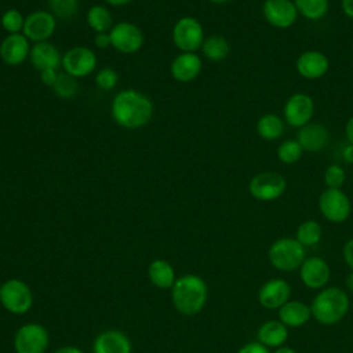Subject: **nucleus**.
<instances>
[{"label":"nucleus","instance_id":"1","mask_svg":"<svg viewBox=\"0 0 353 353\" xmlns=\"http://www.w3.org/2000/svg\"><path fill=\"white\" fill-rule=\"evenodd\" d=\"M110 113L120 127L137 130L150 121L153 116V103L143 92L132 88L121 90L112 99Z\"/></svg>","mask_w":353,"mask_h":353},{"label":"nucleus","instance_id":"2","mask_svg":"<svg viewBox=\"0 0 353 353\" xmlns=\"http://www.w3.org/2000/svg\"><path fill=\"white\" fill-rule=\"evenodd\" d=\"M207 283L197 274H183L176 277L171 287V302L174 307L185 316L200 313L207 303Z\"/></svg>","mask_w":353,"mask_h":353},{"label":"nucleus","instance_id":"3","mask_svg":"<svg viewBox=\"0 0 353 353\" xmlns=\"http://www.w3.org/2000/svg\"><path fill=\"white\" fill-rule=\"evenodd\" d=\"M350 299L345 290L338 285L321 288L310 303L312 317L323 325L339 323L349 312Z\"/></svg>","mask_w":353,"mask_h":353},{"label":"nucleus","instance_id":"4","mask_svg":"<svg viewBox=\"0 0 353 353\" xmlns=\"http://www.w3.org/2000/svg\"><path fill=\"white\" fill-rule=\"evenodd\" d=\"M306 258V248L295 237H280L268 250L270 265L280 272L298 270Z\"/></svg>","mask_w":353,"mask_h":353},{"label":"nucleus","instance_id":"5","mask_svg":"<svg viewBox=\"0 0 353 353\" xmlns=\"http://www.w3.org/2000/svg\"><path fill=\"white\" fill-rule=\"evenodd\" d=\"M0 303L12 314H25L33 305V292L23 280L8 279L0 285Z\"/></svg>","mask_w":353,"mask_h":353},{"label":"nucleus","instance_id":"6","mask_svg":"<svg viewBox=\"0 0 353 353\" xmlns=\"http://www.w3.org/2000/svg\"><path fill=\"white\" fill-rule=\"evenodd\" d=\"M285 190L287 181L276 171L258 172L248 182V192L258 201L277 200L285 193Z\"/></svg>","mask_w":353,"mask_h":353},{"label":"nucleus","instance_id":"7","mask_svg":"<svg viewBox=\"0 0 353 353\" xmlns=\"http://www.w3.org/2000/svg\"><path fill=\"white\" fill-rule=\"evenodd\" d=\"M50 343L47 328L39 323H26L21 325L14 335L15 353H46Z\"/></svg>","mask_w":353,"mask_h":353},{"label":"nucleus","instance_id":"8","mask_svg":"<svg viewBox=\"0 0 353 353\" xmlns=\"http://www.w3.org/2000/svg\"><path fill=\"white\" fill-rule=\"evenodd\" d=\"M319 210L331 223H342L352 214V203L342 189L325 188L319 196Z\"/></svg>","mask_w":353,"mask_h":353},{"label":"nucleus","instance_id":"9","mask_svg":"<svg viewBox=\"0 0 353 353\" xmlns=\"http://www.w3.org/2000/svg\"><path fill=\"white\" fill-rule=\"evenodd\" d=\"M172 41L181 52H196L204 41L203 25L193 17L179 18L172 28Z\"/></svg>","mask_w":353,"mask_h":353},{"label":"nucleus","instance_id":"10","mask_svg":"<svg viewBox=\"0 0 353 353\" xmlns=\"http://www.w3.org/2000/svg\"><path fill=\"white\" fill-rule=\"evenodd\" d=\"M314 114V101L306 92H295L288 97L283 106V119L287 125L301 128L312 121Z\"/></svg>","mask_w":353,"mask_h":353},{"label":"nucleus","instance_id":"11","mask_svg":"<svg viewBox=\"0 0 353 353\" xmlns=\"http://www.w3.org/2000/svg\"><path fill=\"white\" fill-rule=\"evenodd\" d=\"M61 66L65 73L73 76L74 79L85 77L95 70L97 55L91 48L77 46L68 50L62 55Z\"/></svg>","mask_w":353,"mask_h":353},{"label":"nucleus","instance_id":"12","mask_svg":"<svg viewBox=\"0 0 353 353\" xmlns=\"http://www.w3.org/2000/svg\"><path fill=\"white\" fill-rule=\"evenodd\" d=\"M112 47L121 54L138 52L143 46V33L132 22H119L109 32Z\"/></svg>","mask_w":353,"mask_h":353},{"label":"nucleus","instance_id":"13","mask_svg":"<svg viewBox=\"0 0 353 353\" xmlns=\"http://www.w3.org/2000/svg\"><path fill=\"white\" fill-rule=\"evenodd\" d=\"M57 29V18L46 10H37L25 17L22 33L29 41H48Z\"/></svg>","mask_w":353,"mask_h":353},{"label":"nucleus","instance_id":"14","mask_svg":"<svg viewBox=\"0 0 353 353\" xmlns=\"http://www.w3.org/2000/svg\"><path fill=\"white\" fill-rule=\"evenodd\" d=\"M265 21L276 29H288L298 19V11L292 0H265L262 4Z\"/></svg>","mask_w":353,"mask_h":353},{"label":"nucleus","instance_id":"15","mask_svg":"<svg viewBox=\"0 0 353 353\" xmlns=\"http://www.w3.org/2000/svg\"><path fill=\"white\" fill-rule=\"evenodd\" d=\"M299 270L301 281L310 290H321L328 285L331 279V268L325 259L320 256H306Z\"/></svg>","mask_w":353,"mask_h":353},{"label":"nucleus","instance_id":"16","mask_svg":"<svg viewBox=\"0 0 353 353\" xmlns=\"http://www.w3.org/2000/svg\"><path fill=\"white\" fill-rule=\"evenodd\" d=\"M291 287L284 279H270L265 281L258 291L259 305L269 310H279L290 301Z\"/></svg>","mask_w":353,"mask_h":353},{"label":"nucleus","instance_id":"17","mask_svg":"<svg viewBox=\"0 0 353 353\" xmlns=\"http://www.w3.org/2000/svg\"><path fill=\"white\" fill-rule=\"evenodd\" d=\"M295 69L301 77L306 80H317L328 72L330 59L321 51L306 50L296 58Z\"/></svg>","mask_w":353,"mask_h":353},{"label":"nucleus","instance_id":"18","mask_svg":"<svg viewBox=\"0 0 353 353\" xmlns=\"http://www.w3.org/2000/svg\"><path fill=\"white\" fill-rule=\"evenodd\" d=\"M30 48L29 40L23 33L8 34L0 43V58L10 66H18L29 58Z\"/></svg>","mask_w":353,"mask_h":353},{"label":"nucleus","instance_id":"19","mask_svg":"<svg viewBox=\"0 0 353 353\" xmlns=\"http://www.w3.org/2000/svg\"><path fill=\"white\" fill-rule=\"evenodd\" d=\"M295 139L299 142L303 152L317 153L328 145L330 132L324 124L310 121L298 130Z\"/></svg>","mask_w":353,"mask_h":353},{"label":"nucleus","instance_id":"20","mask_svg":"<svg viewBox=\"0 0 353 353\" xmlns=\"http://www.w3.org/2000/svg\"><path fill=\"white\" fill-rule=\"evenodd\" d=\"M130 338L119 330H106L98 334L92 342V353H131Z\"/></svg>","mask_w":353,"mask_h":353},{"label":"nucleus","instance_id":"21","mask_svg":"<svg viewBox=\"0 0 353 353\" xmlns=\"http://www.w3.org/2000/svg\"><path fill=\"white\" fill-rule=\"evenodd\" d=\"M203 62L196 52H181L171 62V76L179 83L193 81L201 72Z\"/></svg>","mask_w":353,"mask_h":353},{"label":"nucleus","instance_id":"22","mask_svg":"<svg viewBox=\"0 0 353 353\" xmlns=\"http://www.w3.org/2000/svg\"><path fill=\"white\" fill-rule=\"evenodd\" d=\"M29 61L39 72L46 69L58 70V68L62 63V57L58 48L52 43L41 41V43H34L33 47L30 48Z\"/></svg>","mask_w":353,"mask_h":353},{"label":"nucleus","instance_id":"23","mask_svg":"<svg viewBox=\"0 0 353 353\" xmlns=\"http://www.w3.org/2000/svg\"><path fill=\"white\" fill-rule=\"evenodd\" d=\"M277 314H279V320L284 325H287L288 328H298L305 325L310 320L312 310H310V305L302 301L290 299L277 310Z\"/></svg>","mask_w":353,"mask_h":353},{"label":"nucleus","instance_id":"24","mask_svg":"<svg viewBox=\"0 0 353 353\" xmlns=\"http://www.w3.org/2000/svg\"><path fill=\"white\" fill-rule=\"evenodd\" d=\"M288 339V327L284 325L279 319L268 320L256 331V341L266 347H280L284 346Z\"/></svg>","mask_w":353,"mask_h":353},{"label":"nucleus","instance_id":"25","mask_svg":"<svg viewBox=\"0 0 353 353\" xmlns=\"http://www.w3.org/2000/svg\"><path fill=\"white\" fill-rule=\"evenodd\" d=\"M148 277L150 283L160 290H171L176 276L172 265L165 259H154L148 266Z\"/></svg>","mask_w":353,"mask_h":353},{"label":"nucleus","instance_id":"26","mask_svg":"<svg viewBox=\"0 0 353 353\" xmlns=\"http://www.w3.org/2000/svg\"><path fill=\"white\" fill-rule=\"evenodd\" d=\"M285 121L276 113H265L256 121V134L265 141H277L283 137Z\"/></svg>","mask_w":353,"mask_h":353},{"label":"nucleus","instance_id":"27","mask_svg":"<svg viewBox=\"0 0 353 353\" xmlns=\"http://www.w3.org/2000/svg\"><path fill=\"white\" fill-rule=\"evenodd\" d=\"M201 51L208 61L221 62L229 55L230 44L223 36L212 34L204 39L201 44Z\"/></svg>","mask_w":353,"mask_h":353},{"label":"nucleus","instance_id":"28","mask_svg":"<svg viewBox=\"0 0 353 353\" xmlns=\"http://www.w3.org/2000/svg\"><path fill=\"white\" fill-rule=\"evenodd\" d=\"M87 23L94 32L105 33L113 28V18L105 6L95 4L87 11Z\"/></svg>","mask_w":353,"mask_h":353},{"label":"nucleus","instance_id":"29","mask_svg":"<svg viewBox=\"0 0 353 353\" xmlns=\"http://www.w3.org/2000/svg\"><path fill=\"white\" fill-rule=\"evenodd\" d=\"M323 236L321 225L314 219H306L301 222L295 230V239L305 247H314L320 243Z\"/></svg>","mask_w":353,"mask_h":353},{"label":"nucleus","instance_id":"30","mask_svg":"<svg viewBox=\"0 0 353 353\" xmlns=\"http://www.w3.org/2000/svg\"><path fill=\"white\" fill-rule=\"evenodd\" d=\"M301 17L309 21L323 19L330 10L328 0H292Z\"/></svg>","mask_w":353,"mask_h":353},{"label":"nucleus","instance_id":"31","mask_svg":"<svg viewBox=\"0 0 353 353\" xmlns=\"http://www.w3.org/2000/svg\"><path fill=\"white\" fill-rule=\"evenodd\" d=\"M276 154L283 164H295L302 157L303 149L296 139H285L277 146Z\"/></svg>","mask_w":353,"mask_h":353},{"label":"nucleus","instance_id":"32","mask_svg":"<svg viewBox=\"0 0 353 353\" xmlns=\"http://www.w3.org/2000/svg\"><path fill=\"white\" fill-rule=\"evenodd\" d=\"M50 12L62 21H69L76 17L79 0H48Z\"/></svg>","mask_w":353,"mask_h":353},{"label":"nucleus","instance_id":"33","mask_svg":"<svg viewBox=\"0 0 353 353\" xmlns=\"http://www.w3.org/2000/svg\"><path fill=\"white\" fill-rule=\"evenodd\" d=\"M52 90L57 94V97H59L62 99H70L77 94L79 85L73 76L63 72V73L58 74V79L54 83Z\"/></svg>","mask_w":353,"mask_h":353},{"label":"nucleus","instance_id":"34","mask_svg":"<svg viewBox=\"0 0 353 353\" xmlns=\"http://www.w3.org/2000/svg\"><path fill=\"white\" fill-rule=\"evenodd\" d=\"M0 25L6 32H8V34L21 33L23 30L25 17L22 15L21 11L15 8H8L3 12L0 18Z\"/></svg>","mask_w":353,"mask_h":353},{"label":"nucleus","instance_id":"35","mask_svg":"<svg viewBox=\"0 0 353 353\" xmlns=\"http://www.w3.org/2000/svg\"><path fill=\"white\" fill-rule=\"evenodd\" d=\"M324 183L328 189H342L346 181V172L342 165L334 163L330 164L324 171Z\"/></svg>","mask_w":353,"mask_h":353},{"label":"nucleus","instance_id":"36","mask_svg":"<svg viewBox=\"0 0 353 353\" xmlns=\"http://www.w3.org/2000/svg\"><path fill=\"white\" fill-rule=\"evenodd\" d=\"M117 81H119V74L112 68H102L95 74V84L98 88H101L103 91L113 90L116 87Z\"/></svg>","mask_w":353,"mask_h":353},{"label":"nucleus","instance_id":"37","mask_svg":"<svg viewBox=\"0 0 353 353\" xmlns=\"http://www.w3.org/2000/svg\"><path fill=\"white\" fill-rule=\"evenodd\" d=\"M236 353H272V352L269 350V347H266L261 342L255 341V342H247L245 345L239 347V350Z\"/></svg>","mask_w":353,"mask_h":353},{"label":"nucleus","instance_id":"38","mask_svg":"<svg viewBox=\"0 0 353 353\" xmlns=\"http://www.w3.org/2000/svg\"><path fill=\"white\" fill-rule=\"evenodd\" d=\"M342 256L350 270H353V239H349L342 248Z\"/></svg>","mask_w":353,"mask_h":353},{"label":"nucleus","instance_id":"39","mask_svg":"<svg viewBox=\"0 0 353 353\" xmlns=\"http://www.w3.org/2000/svg\"><path fill=\"white\" fill-rule=\"evenodd\" d=\"M58 72L55 69H46V70H41L40 72V80L43 81L44 85H50L52 87L54 83L57 81L58 79Z\"/></svg>","mask_w":353,"mask_h":353},{"label":"nucleus","instance_id":"40","mask_svg":"<svg viewBox=\"0 0 353 353\" xmlns=\"http://www.w3.org/2000/svg\"><path fill=\"white\" fill-rule=\"evenodd\" d=\"M94 44H95V47H98V48H108V47H110L112 46V43H110V34H109V32H105V33H97L95 34V37H94Z\"/></svg>","mask_w":353,"mask_h":353},{"label":"nucleus","instance_id":"41","mask_svg":"<svg viewBox=\"0 0 353 353\" xmlns=\"http://www.w3.org/2000/svg\"><path fill=\"white\" fill-rule=\"evenodd\" d=\"M341 7H342V11L343 14L353 19V0H341Z\"/></svg>","mask_w":353,"mask_h":353},{"label":"nucleus","instance_id":"42","mask_svg":"<svg viewBox=\"0 0 353 353\" xmlns=\"http://www.w3.org/2000/svg\"><path fill=\"white\" fill-rule=\"evenodd\" d=\"M345 135H346L347 143L353 145V116L349 117V120L346 121V125H345Z\"/></svg>","mask_w":353,"mask_h":353},{"label":"nucleus","instance_id":"43","mask_svg":"<svg viewBox=\"0 0 353 353\" xmlns=\"http://www.w3.org/2000/svg\"><path fill=\"white\" fill-rule=\"evenodd\" d=\"M342 159H343L346 163H349V164L353 163V145L347 143V145L342 149Z\"/></svg>","mask_w":353,"mask_h":353},{"label":"nucleus","instance_id":"44","mask_svg":"<svg viewBox=\"0 0 353 353\" xmlns=\"http://www.w3.org/2000/svg\"><path fill=\"white\" fill-rule=\"evenodd\" d=\"M54 353H83V350L76 346H62L57 349Z\"/></svg>","mask_w":353,"mask_h":353},{"label":"nucleus","instance_id":"45","mask_svg":"<svg viewBox=\"0 0 353 353\" xmlns=\"http://www.w3.org/2000/svg\"><path fill=\"white\" fill-rule=\"evenodd\" d=\"M345 284H346V288L353 292V270H350L346 276V280H345Z\"/></svg>","mask_w":353,"mask_h":353},{"label":"nucleus","instance_id":"46","mask_svg":"<svg viewBox=\"0 0 353 353\" xmlns=\"http://www.w3.org/2000/svg\"><path fill=\"white\" fill-rule=\"evenodd\" d=\"M108 4L110 6H116V7H121V6H127L128 3L134 1V0H105Z\"/></svg>","mask_w":353,"mask_h":353},{"label":"nucleus","instance_id":"47","mask_svg":"<svg viewBox=\"0 0 353 353\" xmlns=\"http://www.w3.org/2000/svg\"><path fill=\"white\" fill-rule=\"evenodd\" d=\"M272 353H296V350L284 345V346H280V347L274 349V352H272Z\"/></svg>","mask_w":353,"mask_h":353},{"label":"nucleus","instance_id":"48","mask_svg":"<svg viewBox=\"0 0 353 353\" xmlns=\"http://www.w3.org/2000/svg\"><path fill=\"white\" fill-rule=\"evenodd\" d=\"M211 3H215V4H225V3H229L232 0H210Z\"/></svg>","mask_w":353,"mask_h":353}]
</instances>
